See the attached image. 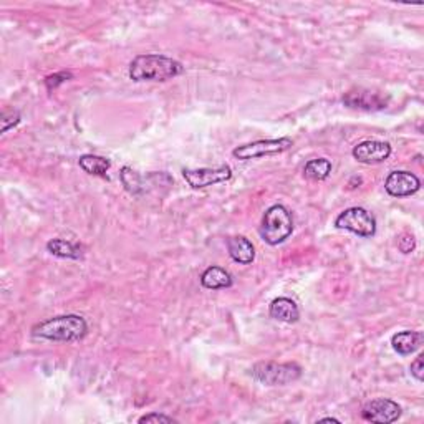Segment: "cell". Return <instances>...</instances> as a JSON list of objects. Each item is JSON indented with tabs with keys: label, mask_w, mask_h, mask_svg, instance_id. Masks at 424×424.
Wrapping results in <instances>:
<instances>
[{
	"label": "cell",
	"mask_w": 424,
	"mask_h": 424,
	"mask_svg": "<svg viewBox=\"0 0 424 424\" xmlns=\"http://www.w3.org/2000/svg\"><path fill=\"white\" fill-rule=\"evenodd\" d=\"M184 71L181 61L160 53L138 55L130 63V78L135 81H167Z\"/></svg>",
	"instance_id": "cell-1"
},
{
	"label": "cell",
	"mask_w": 424,
	"mask_h": 424,
	"mask_svg": "<svg viewBox=\"0 0 424 424\" xmlns=\"http://www.w3.org/2000/svg\"><path fill=\"white\" fill-rule=\"evenodd\" d=\"M88 333V324L80 315H60L40 321L32 329V336L50 341H78Z\"/></svg>",
	"instance_id": "cell-2"
},
{
	"label": "cell",
	"mask_w": 424,
	"mask_h": 424,
	"mask_svg": "<svg viewBox=\"0 0 424 424\" xmlns=\"http://www.w3.org/2000/svg\"><path fill=\"white\" fill-rule=\"evenodd\" d=\"M260 237L269 245H279L292 236L294 232V216L282 204L270 206L264 212L262 224H260Z\"/></svg>",
	"instance_id": "cell-3"
},
{
	"label": "cell",
	"mask_w": 424,
	"mask_h": 424,
	"mask_svg": "<svg viewBox=\"0 0 424 424\" xmlns=\"http://www.w3.org/2000/svg\"><path fill=\"white\" fill-rule=\"evenodd\" d=\"M254 380L269 386H284L297 381L302 376V368L297 363H275V361H262L250 370Z\"/></svg>",
	"instance_id": "cell-4"
},
{
	"label": "cell",
	"mask_w": 424,
	"mask_h": 424,
	"mask_svg": "<svg viewBox=\"0 0 424 424\" xmlns=\"http://www.w3.org/2000/svg\"><path fill=\"white\" fill-rule=\"evenodd\" d=\"M335 227L353 232L360 237H373L376 234V219L363 207H350L338 214Z\"/></svg>",
	"instance_id": "cell-5"
},
{
	"label": "cell",
	"mask_w": 424,
	"mask_h": 424,
	"mask_svg": "<svg viewBox=\"0 0 424 424\" xmlns=\"http://www.w3.org/2000/svg\"><path fill=\"white\" fill-rule=\"evenodd\" d=\"M294 146V141L290 138H277V140H259L254 143H249V145H242L236 148L232 151V156L236 160L241 161H249V160H257V157L277 155V152H284L290 150Z\"/></svg>",
	"instance_id": "cell-6"
},
{
	"label": "cell",
	"mask_w": 424,
	"mask_h": 424,
	"mask_svg": "<svg viewBox=\"0 0 424 424\" xmlns=\"http://www.w3.org/2000/svg\"><path fill=\"white\" fill-rule=\"evenodd\" d=\"M182 177L192 189H202L229 181L232 177V170L227 165L219 167H201V170H182Z\"/></svg>",
	"instance_id": "cell-7"
},
{
	"label": "cell",
	"mask_w": 424,
	"mask_h": 424,
	"mask_svg": "<svg viewBox=\"0 0 424 424\" xmlns=\"http://www.w3.org/2000/svg\"><path fill=\"white\" fill-rule=\"evenodd\" d=\"M401 406L398 403L386 400V398H378V400L368 401L361 408V418L370 423L390 424L400 420Z\"/></svg>",
	"instance_id": "cell-8"
},
{
	"label": "cell",
	"mask_w": 424,
	"mask_h": 424,
	"mask_svg": "<svg viewBox=\"0 0 424 424\" xmlns=\"http://www.w3.org/2000/svg\"><path fill=\"white\" fill-rule=\"evenodd\" d=\"M343 101L345 106L353 110H363V111H380L385 110L390 100L388 96L378 93V91H371V90H350L343 95Z\"/></svg>",
	"instance_id": "cell-9"
},
{
	"label": "cell",
	"mask_w": 424,
	"mask_h": 424,
	"mask_svg": "<svg viewBox=\"0 0 424 424\" xmlns=\"http://www.w3.org/2000/svg\"><path fill=\"white\" fill-rule=\"evenodd\" d=\"M386 192L393 197H408L421 189V181L410 171H393L385 181Z\"/></svg>",
	"instance_id": "cell-10"
},
{
	"label": "cell",
	"mask_w": 424,
	"mask_h": 424,
	"mask_svg": "<svg viewBox=\"0 0 424 424\" xmlns=\"http://www.w3.org/2000/svg\"><path fill=\"white\" fill-rule=\"evenodd\" d=\"M391 156L390 143L366 140L358 143L353 148V157L363 165H378V162L386 161Z\"/></svg>",
	"instance_id": "cell-11"
},
{
	"label": "cell",
	"mask_w": 424,
	"mask_h": 424,
	"mask_svg": "<svg viewBox=\"0 0 424 424\" xmlns=\"http://www.w3.org/2000/svg\"><path fill=\"white\" fill-rule=\"evenodd\" d=\"M227 252L231 255L234 262L242 264V265L252 264L255 259L254 244L250 242L247 237H242V236L227 239Z\"/></svg>",
	"instance_id": "cell-12"
},
{
	"label": "cell",
	"mask_w": 424,
	"mask_h": 424,
	"mask_svg": "<svg viewBox=\"0 0 424 424\" xmlns=\"http://www.w3.org/2000/svg\"><path fill=\"white\" fill-rule=\"evenodd\" d=\"M269 314L274 320L285 321V324H295L300 319V310L297 304L289 297L275 299L269 306Z\"/></svg>",
	"instance_id": "cell-13"
},
{
	"label": "cell",
	"mask_w": 424,
	"mask_h": 424,
	"mask_svg": "<svg viewBox=\"0 0 424 424\" xmlns=\"http://www.w3.org/2000/svg\"><path fill=\"white\" fill-rule=\"evenodd\" d=\"M423 341H424V335L421 331L405 330V331H400V333L393 335L391 345L393 348H395V351L406 356V355L415 353L416 350H420Z\"/></svg>",
	"instance_id": "cell-14"
},
{
	"label": "cell",
	"mask_w": 424,
	"mask_h": 424,
	"mask_svg": "<svg viewBox=\"0 0 424 424\" xmlns=\"http://www.w3.org/2000/svg\"><path fill=\"white\" fill-rule=\"evenodd\" d=\"M232 284H234L232 275L229 274L226 269L217 267V265L207 267L201 275V285L207 290L229 289L232 287Z\"/></svg>",
	"instance_id": "cell-15"
},
{
	"label": "cell",
	"mask_w": 424,
	"mask_h": 424,
	"mask_svg": "<svg viewBox=\"0 0 424 424\" xmlns=\"http://www.w3.org/2000/svg\"><path fill=\"white\" fill-rule=\"evenodd\" d=\"M47 250L55 257L78 260L83 257V247L80 244H73L65 239H52L47 242Z\"/></svg>",
	"instance_id": "cell-16"
},
{
	"label": "cell",
	"mask_w": 424,
	"mask_h": 424,
	"mask_svg": "<svg viewBox=\"0 0 424 424\" xmlns=\"http://www.w3.org/2000/svg\"><path fill=\"white\" fill-rule=\"evenodd\" d=\"M78 165L85 172H88L91 176H101L106 177V172L110 171L111 162L103 156L96 155H83L80 156Z\"/></svg>",
	"instance_id": "cell-17"
},
{
	"label": "cell",
	"mask_w": 424,
	"mask_h": 424,
	"mask_svg": "<svg viewBox=\"0 0 424 424\" xmlns=\"http://www.w3.org/2000/svg\"><path fill=\"white\" fill-rule=\"evenodd\" d=\"M331 172V161L326 157L310 160L304 167V176L310 181H324Z\"/></svg>",
	"instance_id": "cell-18"
},
{
	"label": "cell",
	"mask_w": 424,
	"mask_h": 424,
	"mask_svg": "<svg viewBox=\"0 0 424 424\" xmlns=\"http://www.w3.org/2000/svg\"><path fill=\"white\" fill-rule=\"evenodd\" d=\"M120 176H121V182H123V186H125L126 191L135 194V196H140L143 191V177L128 166L123 167Z\"/></svg>",
	"instance_id": "cell-19"
},
{
	"label": "cell",
	"mask_w": 424,
	"mask_h": 424,
	"mask_svg": "<svg viewBox=\"0 0 424 424\" xmlns=\"http://www.w3.org/2000/svg\"><path fill=\"white\" fill-rule=\"evenodd\" d=\"M71 76L73 75H71L70 71H58V73L50 75V76H47V78H45V86H47L48 91H53L55 88H58L61 83L71 80Z\"/></svg>",
	"instance_id": "cell-20"
},
{
	"label": "cell",
	"mask_w": 424,
	"mask_h": 424,
	"mask_svg": "<svg viewBox=\"0 0 424 424\" xmlns=\"http://www.w3.org/2000/svg\"><path fill=\"white\" fill-rule=\"evenodd\" d=\"M20 123V113L19 111H4L2 115V133H7L10 128H14L15 125Z\"/></svg>",
	"instance_id": "cell-21"
},
{
	"label": "cell",
	"mask_w": 424,
	"mask_h": 424,
	"mask_svg": "<svg viewBox=\"0 0 424 424\" xmlns=\"http://www.w3.org/2000/svg\"><path fill=\"white\" fill-rule=\"evenodd\" d=\"M398 249L401 250L403 254H411L413 250L416 249V239L411 234H403L398 241Z\"/></svg>",
	"instance_id": "cell-22"
},
{
	"label": "cell",
	"mask_w": 424,
	"mask_h": 424,
	"mask_svg": "<svg viewBox=\"0 0 424 424\" xmlns=\"http://www.w3.org/2000/svg\"><path fill=\"white\" fill-rule=\"evenodd\" d=\"M138 423H175V420H172L171 416L161 415V413H150V415L141 416Z\"/></svg>",
	"instance_id": "cell-23"
},
{
	"label": "cell",
	"mask_w": 424,
	"mask_h": 424,
	"mask_svg": "<svg viewBox=\"0 0 424 424\" xmlns=\"http://www.w3.org/2000/svg\"><path fill=\"white\" fill-rule=\"evenodd\" d=\"M423 358H424L423 355H418V358H416L415 361H413L411 368H410V370H411V375L415 376L418 381H423V380H424V375H423V371H424V370H423Z\"/></svg>",
	"instance_id": "cell-24"
},
{
	"label": "cell",
	"mask_w": 424,
	"mask_h": 424,
	"mask_svg": "<svg viewBox=\"0 0 424 424\" xmlns=\"http://www.w3.org/2000/svg\"><path fill=\"white\" fill-rule=\"evenodd\" d=\"M319 423H340V421L335 420V418H321V420H319Z\"/></svg>",
	"instance_id": "cell-25"
}]
</instances>
